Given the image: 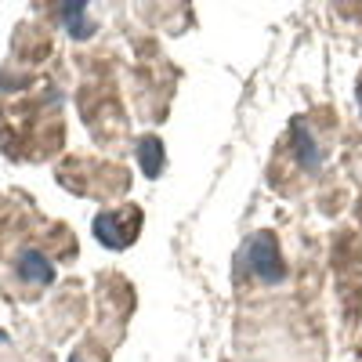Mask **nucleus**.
<instances>
[{
  "label": "nucleus",
  "instance_id": "f257e3e1",
  "mask_svg": "<svg viewBox=\"0 0 362 362\" xmlns=\"http://www.w3.org/2000/svg\"><path fill=\"white\" fill-rule=\"evenodd\" d=\"M247 264H250V272L261 283H279L286 276L276 232H254L247 239Z\"/></svg>",
  "mask_w": 362,
  "mask_h": 362
},
{
  "label": "nucleus",
  "instance_id": "f03ea898",
  "mask_svg": "<svg viewBox=\"0 0 362 362\" xmlns=\"http://www.w3.org/2000/svg\"><path fill=\"white\" fill-rule=\"evenodd\" d=\"M138 228H141V210L138 206H124V210H112V214H98L95 218V235L109 250L131 247V239L138 235Z\"/></svg>",
  "mask_w": 362,
  "mask_h": 362
},
{
  "label": "nucleus",
  "instance_id": "7ed1b4c3",
  "mask_svg": "<svg viewBox=\"0 0 362 362\" xmlns=\"http://www.w3.org/2000/svg\"><path fill=\"white\" fill-rule=\"evenodd\" d=\"M290 145H293V160L305 174H315L322 167V145L315 141V134L308 131V124H293V134H290Z\"/></svg>",
  "mask_w": 362,
  "mask_h": 362
},
{
  "label": "nucleus",
  "instance_id": "20e7f679",
  "mask_svg": "<svg viewBox=\"0 0 362 362\" xmlns=\"http://www.w3.org/2000/svg\"><path fill=\"white\" fill-rule=\"evenodd\" d=\"M15 268H18V279L33 283V286H47V283L54 279V264H51V261L44 257V250H37V247H22Z\"/></svg>",
  "mask_w": 362,
  "mask_h": 362
},
{
  "label": "nucleus",
  "instance_id": "39448f33",
  "mask_svg": "<svg viewBox=\"0 0 362 362\" xmlns=\"http://www.w3.org/2000/svg\"><path fill=\"white\" fill-rule=\"evenodd\" d=\"M138 160H141L145 177H160V170H163V145H160L156 134H145L138 141Z\"/></svg>",
  "mask_w": 362,
  "mask_h": 362
},
{
  "label": "nucleus",
  "instance_id": "423d86ee",
  "mask_svg": "<svg viewBox=\"0 0 362 362\" xmlns=\"http://www.w3.org/2000/svg\"><path fill=\"white\" fill-rule=\"evenodd\" d=\"M83 15H87V4L66 8V25H69L73 40H90V37H95V22H87Z\"/></svg>",
  "mask_w": 362,
  "mask_h": 362
},
{
  "label": "nucleus",
  "instance_id": "0eeeda50",
  "mask_svg": "<svg viewBox=\"0 0 362 362\" xmlns=\"http://www.w3.org/2000/svg\"><path fill=\"white\" fill-rule=\"evenodd\" d=\"M69 362H102V358H83V355H73Z\"/></svg>",
  "mask_w": 362,
  "mask_h": 362
},
{
  "label": "nucleus",
  "instance_id": "6e6552de",
  "mask_svg": "<svg viewBox=\"0 0 362 362\" xmlns=\"http://www.w3.org/2000/svg\"><path fill=\"white\" fill-rule=\"evenodd\" d=\"M358 112H362V76H358Z\"/></svg>",
  "mask_w": 362,
  "mask_h": 362
}]
</instances>
